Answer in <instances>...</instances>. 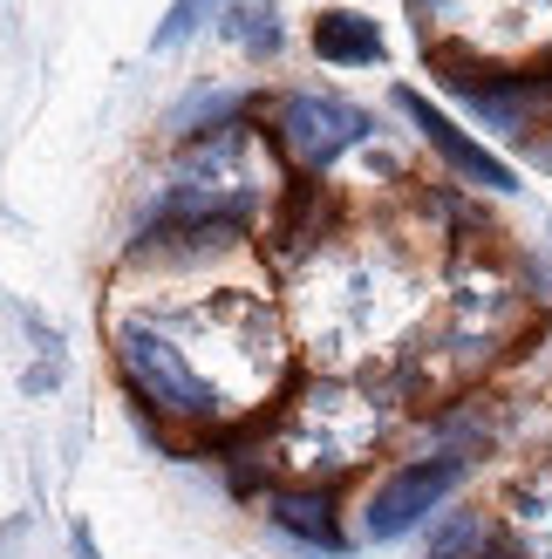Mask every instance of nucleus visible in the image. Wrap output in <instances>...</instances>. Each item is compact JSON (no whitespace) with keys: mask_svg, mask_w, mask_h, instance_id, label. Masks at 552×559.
<instances>
[{"mask_svg":"<svg viewBox=\"0 0 552 559\" xmlns=\"http://www.w3.org/2000/svg\"><path fill=\"white\" fill-rule=\"evenodd\" d=\"M369 136V117L355 103H335V96H287L273 109V144L287 151L293 171L321 178L341 151H355Z\"/></svg>","mask_w":552,"mask_h":559,"instance_id":"obj_2","label":"nucleus"},{"mask_svg":"<svg viewBox=\"0 0 552 559\" xmlns=\"http://www.w3.org/2000/svg\"><path fill=\"white\" fill-rule=\"evenodd\" d=\"M239 117H245V96H239V90H212V96L178 103L164 130H171V136H226Z\"/></svg>","mask_w":552,"mask_h":559,"instance_id":"obj_8","label":"nucleus"},{"mask_svg":"<svg viewBox=\"0 0 552 559\" xmlns=\"http://www.w3.org/2000/svg\"><path fill=\"white\" fill-rule=\"evenodd\" d=\"M484 559H518V552H512V546H491V552H484Z\"/></svg>","mask_w":552,"mask_h":559,"instance_id":"obj_10","label":"nucleus"},{"mask_svg":"<svg viewBox=\"0 0 552 559\" xmlns=\"http://www.w3.org/2000/svg\"><path fill=\"white\" fill-rule=\"evenodd\" d=\"M464 471H471V457H457V451H444V457H417V464H403L389 485H382L375 498H369V512H362V533L369 539H403L409 525H423L444 498L464 485Z\"/></svg>","mask_w":552,"mask_h":559,"instance_id":"obj_3","label":"nucleus"},{"mask_svg":"<svg viewBox=\"0 0 552 559\" xmlns=\"http://www.w3.org/2000/svg\"><path fill=\"white\" fill-rule=\"evenodd\" d=\"M444 82L491 123H518V117H532V109L552 103V75H491V69L457 62V55H444Z\"/></svg>","mask_w":552,"mask_h":559,"instance_id":"obj_5","label":"nucleus"},{"mask_svg":"<svg viewBox=\"0 0 552 559\" xmlns=\"http://www.w3.org/2000/svg\"><path fill=\"white\" fill-rule=\"evenodd\" d=\"M117 369L136 389V403L157 409V416H178V424H212V416L226 409V396H218L199 369H191V355L164 328H151V321H123L117 328Z\"/></svg>","mask_w":552,"mask_h":559,"instance_id":"obj_1","label":"nucleus"},{"mask_svg":"<svg viewBox=\"0 0 552 559\" xmlns=\"http://www.w3.org/2000/svg\"><path fill=\"white\" fill-rule=\"evenodd\" d=\"M314 55L327 69H375L382 55H389V41H382V27L369 14H355V8H327L314 21Z\"/></svg>","mask_w":552,"mask_h":559,"instance_id":"obj_7","label":"nucleus"},{"mask_svg":"<svg viewBox=\"0 0 552 559\" xmlns=\"http://www.w3.org/2000/svg\"><path fill=\"white\" fill-rule=\"evenodd\" d=\"M205 8H212V0H171V14L157 21V35H151V41H157V48H178V41L191 35V27L205 21Z\"/></svg>","mask_w":552,"mask_h":559,"instance_id":"obj_9","label":"nucleus"},{"mask_svg":"<svg viewBox=\"0 0 552 559\" xmlns=\"http://www.w3.org/2000/svg\"><path fill=\"white\" fill-rule=\"evenodd\" d=\"M273 525H280L287 539L314 546V552H341V546H348L335 491H314V485H300V491H280V498H273Z\"/></svg>","mask_w":552,"mask_h":559,"instance_id":"obj_6","label":"nucleus"},{"mask_svg":"<svg viewBox=\"0 0 552 559\" xmlns=\"http://www.w3.org/2000/svg\"><path fill=\"white\" fill-rule=\"evenodd\" d=\"M396 109H403V117L423 130V144H430L436 157H444L457 178H471V185H484V191H518L512 164H505V157H491V151L478 144V136H464V130H457V123L444 117V109H436V103L423 96V90H396Z\"/></svg>","mask_w":552,"mask_h":559,"instance_id":"obj_4","label":"nucleus"}]
</instances>
